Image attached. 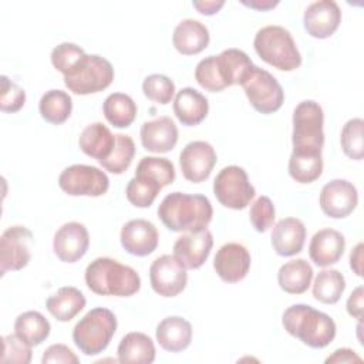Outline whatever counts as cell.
I'll return each mask as SVG.
<instances>
[{
	"label": "cell",
	"mask_w": 364,
	"mask_h": 364,
	"mask_svg": "<svg viewBox=\"0 0 364 364\" xmlns=\"http://www.w3.org/2000/svg\"><path fill=\"white\" fill-rule=\"evenodd\" d=\"M213 216L210 200L200 193L172 192L158 206V218L172 232L206 229Z\"/></svg>",
	"instance_id": "1"
},
{
	"label": "cell",
	"mask_w": 364,
	"mask_h": 364,
	"mask_svg": "<svg viewBox=\"0 0 364 364\" xmlns=\"http://www.w3.org/2000/svg\"><path fill=\"white\" fill-rule=\"evenodd\" d=\"M88 289L100 296L129 297L139 291L141 277L135 269L111 257H97L85 269Z\"/></svg>",
	"instance_id": "2"
},
{
	"label": "cell",
	"mask_w": 364,
	"mask_h": 364,
	"mask_svg": "<svg viewBox=\"0 0 364 364\" xmlns=\"http://www.w3.org/2000/svg\"><path fill=\"white\" fill-rule=\"evenodd\" d=\"M284 330L311 348H324L336 337L334 320L309 304H293L283 313Z\"/></svg>",
	"instance_id": "3"
},
{
	"label": "cell",
	"mask_w": 364,
	"mask_h": 364,
	"mask_svg": "<svg viewBox=\"0 0 364 364\" xmlns=\"http://www.w3.org/2000/svg\"><path fill=\"white\" fill-rule=\"evenodd\" d=\"M324 114L318 102L301 101L293 111L291 144L294 156H321L324 145Z\"/></svg>",
	"instance_id": "4"
},
{
	"label": "cell",
	"mask_w": 364,
	"mask_h": 364,
	"mask_svg": "<svg viewBox=\"0 0 364 364\" xmlns=\"http://www.w3.org/2000/svg\"><path fill=\"white\" fill-rule=\"evenodd\" d=\"M257 55L282 71H293L301 65V54L290 34L282 26L262 27L253 40Z\"/></svg>",
	"instance_id": "5"
},
{
	"label": "cell",
	"mask_w": 364,
	"mask_h": 364,
	"mask_svg": "<svg viewBox=\"0 0 364 364\" xmlns=\"http://www.w3.org/2000/svg\"><path fill=\"white\" fill-rule=\"evenodd\" d=\"M115 331V314L105 307H95L74 326L73 341L85 355H97L108 347Z\"/></svg>",
	"instance_id": "6"
},
{
	"label": "cell",
	"mask_w": 364,
	"mask_h": 364,
	"mask_svg": "<svg viewBox=\"0 0 364 364\" xmlns=\"http://www.w3.org/2000/svg\"><path fill=\"white\" fill-rule=\"evenodd\" d=\"M112 80V64L101 55L87 54L78 68L71 75L64 77V84L77 95H88L105 90Z\"/></svg>",
	"instance_id": "7"
},
{
	"label": "cell",
	"mask_w": 364,
	"mask_h": 364,
	"mask_svg": "<svg viewBox=\"0 0 364 364\" xmlns=\"http://www.w3.org/2000/svg\"><path fill=\"white\" fill-rule=\"evenodd\" d=\"M213 193L220 205L229 209H245L255 198V186L242 166H225L213 181Z\"/></svg>",
	"instance_id": "8"
},
{
	"label": "cell",
	"mask_w": 364,
	"mask_h": 364,
	"mask_svg": "<svg viewBox=\"0 0 364 364\" xmlns=\"http://www.w3.org/2000/svg\"><path fill=\"white\" fill-rule=\"evenodd\" d=\"M242 87L250 105L260 114H273L284 102V91L279 81L257 65L253 67Z\"/></svg>",
	"instance_id": "9"
},
{
	"label": "cell",
	"mask_w": 364,
	"mask_h": 364,
	"mask_svg": "<svg viewBox=\"0 0 364 364\" xmlns=\"http://www.w3.org/2000/svg\"><path fill=\"white\" fill-rule=\"evenodd\" d=\"M58 186L70 196H101L109 188L104 171L92 165L75 164L67 166L58 176Z\"/></svg>",
	"instance_id": "10"
},
{
	"label": "cell",
	"mask_w": 364,
	"mask_h": 364,
	"mask_svg": "<svg viewBox=\"0 0 364 364\" xmlns=\"http://www.w3.org/2000/svg\"><path fill=\"white\" fill-rule=\"evenodd\" d=\"M33 245L34 236L28 228L23 225L7 228L0 237V274L26 267L31 259Z\"/></svg>",
	"instance_id": "11"
},
{
	"label": "cell",
	"mask_w": 364,
	"mask_h": 364,
	"mask_svg": "<svg viewBox=\"0 0 364 364\" xmlns=\"http://www.w3.org/2000/svg\"><path fill=\"white\" fill-rule=\"evenodd\" d=\"M149 282L156 294L175 297L186 287V267L175 256L162 255L156 257L149 267Z\"/></svg>",
	"instance_id": "12"
},
{
	"label": "cell",
	"mask_w": 364,
	"mask_h": 364,
	"mask_svg": "<svg viewBox=\"0 0 364 364\" xmlns=\"http://www.w3.org/2000/svg\"><path fill=\"white\" fill-rule=\"evenodd\" d=\"M216 159V152L209 142L192 141L181 151L179 166L186 181L199 183L210 176Z\"/></svg>",
	"instance_id": "13"
},
{
	"label": "cell",
	"mask_w": 364,
	"mask_h": 364,
	"mask_svg": "<svg viewBox=\"0 0 364 364\" xmlns=\"http://www.w3.org/2000/svg\"><path fill=\"white\" fill-rule=\"evenodd\" d=\"M318 203L326 216L343 219L355 209L358 203V192L351 182L346 179H333L321 188Z\"/></svg>",
	"instance_id": "14"
},
{
	"label": "cell",
	"mask_w": 364,
	"mask_h": 364,
	"mask_svg": "<svg viewBox=\"0 0 364 364\" xmlns=\"http://www.w3.org/2000/svg\"><path fill=\"white\" fill-rule=\"evenodd\" d=\"M90 235L80 222H68L60 226L53 239L55 256L64 263L78 262L88 250Z\"/></svg>",
	"instance_id": "15"
},
{
	"label": "cell",
	"mask_w": 364,
	"mask_h": 364,
	"mask_svg": "<svg viewBox=\"0 0 364 364\" xmlns=\"http://www.w3.org/2000/svg\"><path fill=\"white\" fill-rule=\"evenodd\" d=\"M341 23V10L334 0H318L307 6L303 24L307 34L314 38L331 37Z\"/></svg>",
	"instance_id": "16"
},
{
	"label": "cell",
	"mask_w": 364,
	"mask_h": 364,
	"mask_svg": "<svg viewBox=\"0 0 364 364\" xmlns=\"http://www.w3.org/2000/svg\"><path fill=\"white\" fill-rule=\"evenodd\" d=\"M249 250L236 242L225 243L216 252L213 259V267L218 276L226 283H237L243 280L250 269Z\"/></svg>",
	"instance_id": "17"
},
{
	"label": "cell",
	"mask_w": 364,
	"mask_h": 364,
	"mask_svg": "<svg viewBox=\"0 0 364 364\" xmlns=\"http://www.w3.org/2000/svg\"><path fill=\"white\" fill-rule=\"evenodd\" d=\"M213 246V236L209 229L188 232L173 243V256L186 269H199L209 257Z\"/></svg>",
	"instance_id": "18"
},
{
	"label": "cell",
	"mask_w": 364,
	"mask_h": 364,
	"mask_svg": "<svg viewBox=\"0 0 364 364\" xmlns=\"http://www.w3.org/2000/svg\"><path fill=\"white\" fill-rule=\"evenodd\" d=\"M119 240L129 255L144 257L156 249L159 235L152 222L145 219H132L122 226Z\"/></svg>",
	"instance_id": "19"
},
{
	"label": "cell",
	"mask_w": 364,
	"mask_h": 364,
	"mask_svg": "<svg viewBox=\"0 0 364 364\" xmlns=\"http://www.w3.org/2000/svg\"><path fill=\"white\" fill-rule=\"evenodd\" d=\"M139 136L141 144L146 151L165 154L176 145L178 128L169 117H158L142 124Z\"/></svg>",
	"instance_id": "20"
},
{
	"label": "cell",
	"mask_w": 364,
	"mask_h": 364,
	"mask_svg": "<svg viewBox=\"0 0 364 364\" xmlns=\"http://www.w3.org/2000/svg\"><path fill=\"white\" fill-rule=\"evenodd\" d=\"M346 249L344 236L336 229H320L316 232L309 245V256L311 262L320 267L336 264Z\"/></svg>",
	"instance_id": "21"
},
{
	"label": "cell",
	"mask_w": 364,
	"mask_h": 364,
	"mask_svg": "<svg viewBox=\"0 0 364 364\" xmlns=\"http://www.w3.org/2000/svg\"><path fill=\"white\" fill-rule=\"evenodd\" d=\"M270 239L279 256H294L300 253L304 246L306 226L297 218H283L273 226Z\"/></svg>",
	"instance_id": "22"
},
{
	"label": "cell",
	"mask_w": 364,
	"mask_h": 364,
	"mask_svg": "<svg viewBox=\"0 0 364 364\" xmlns=\"http://www.w3.org/2000/svg\"><path fill=\"white\" fill-rule=\"evenodd\" d=\"M215 65L225 88L242 85L255 67L249 55L239 48H228L215 55Z\"/></svg>",
	"instance_id": "23"
},
{
	"label": "cell",
	"mask_w": 364,
	"mask_h": 364,
	"mask_svg": "<svg viewBox=\"0 0 364 364\" xmlns=\"http://www.w3.org/2000/svg\"><path fill=\"white\" fill-rule=\"evenodd\" d=\"M209 40L210 36L206 26L193 18L179 21L172 34L175 50L183 55L199 54L208 47Z\"/></svg>",
	"instance_id": "24"
},
{
	"label": "cell",
	"mask_w": 364,
	"mask_h": 364,
	"mask_svg": "<svg viewBox=\"0 0 364 364\" xmlns=\"http://www.w3.org/2000/svg\"><path fill=\"white\" fill-rule=\"evenodd\" d=\"M209 112L208 98L192 87L179 90L173 100V114L182 125L195 127L200 124Z\"/></svg>",
	"instance_id": "25"
},
{
	"label": "cell",
	"mask_w": 364,
	"mask_h": 364,
	"mask_svg": "<svg viewBox=\"0 0 364 364\" xmlns=\"http://www.w3.org/2000/svg\"><path fill=\"white\" fill-rule=\"evenodd\" d=\"M155 337L164 350L178 353L189 347L192 341V326L181 316H169L159 321Z\"/></svg>",
	"instance_id": "26"
},
{
	"label": "cell",
	"mask_w": 364,
	"mask_h": 364,
	"mask_svg": "<svg viewBox=\"0 0 364 364\" xmlns=\"http://www.w3.org/2000/svg\"><path fill=\"white\" fill-rule=\"evenodd\" d=\"M155 353L151 337L139 331L125 334L117 348L118 361L122 364H151L155 360Z\"/></svg>",
	"instance_id": "27"
},
{
	"label": "cell",
	"mask_w": 364,
	"mask_h": 364,
	"mask_svg": "<svg viewBox=\"0 0 364 364\" xmlns=\"http://www.w3.org/2000/svg\"><path fill=\"white\" fill-rule=\"evenodd\" d=\"M78 145L85 155L100 162L109 156L115 145V135L102 122H92L80 134Z\"/></svg>",
	"instance_id": "28"
},
{
	"label": "cell",
	"mask_w": 364,
	"mask_h": 364,
	"mask_svg": "<svg viewBox=\"0 0 364 364\" xmlns=\"http://www.w3.org/2000/svg\"><path fill=\"white\" fill-rule=\"evenodd\" d=\"M85 303L81 290L73 286H64L47 299L46 307L55 320L70 321L85 307Z\"/></svg>",
	"instance_id": "29"
},
{
	"label": "cell",
	"mask_w": 364,
	"mask_h": 364,
	"mask_svg": "<svg viewBox=\"0 0 364 364\" xmlns=\"http://www.w3.org/2000/svg\"><path fill=\"white\" fill-rule=\"evenodd\" d=\"M313 279V267L304 259H294L280 266L277 272V283L280 289L289 294L304 293Z\"/></svg>",
	"instance_id": "30"
},
{
	"label": "cell",
	"mask_w": 364,
	"mask_h": 364,
	"mask_svg": "<svg viewBox=\"0 0 364 364\" xmlns=\"http://www.w3.org/2000/svg\"><path fill=\"white\" fill-rule=\"evenodd\" d=\"M50 321L40 311H24L14 321V331L31 347L40 346L50 336Z\"/></svg>",
	"instance_id": "31"
},
{
	"label": "cell",
	"mask_w": 364,
	"mask_h": 364,
	"mask_svg": "<svg viewBox=\"0 0 364 364\" xmlns=\"http://www.w3.org/2000/svg\"><path fill=\"white\" fill-rule=\"evenodd\" d=\"M102 112L107 121L115 128H127L136 117V104L128 94L112 92L105 98Z\"/></svg>",
	"instance_id": "32"
},
{
	"label": "cell",
	"mask_w": 364,
	"mask_h": 364,
	"mask_svg": "<svg viewBox=\"0 0 364 364\" xmlns=\"http://www.w3.org/2000/svg\"><path fill=\"white\" fill-rule=\"evenodd\" d=\"M40 115L44 121L60 125L65 122L73 111V100L63 90H50L43 94L38 102Z\"/></svg>",
	"instance_id": "33"
},
{
	"label": "cell",
	"mask_w": 364,
	"mask_h": 364,
	"mask_svg": "<svg viewBox=\"0 0 364 364\" xmlns=\"http://www.w3.org/2000/svg\"><path fill=\"white\" fill-rule=\"evenodd\" d=\"M346 289L344 276L336 269H323L313 283V297L324 304H334Z\"/></svg>",
	"instance_id": "34"
},
{
	"label": "cell",
	"mask_w": 364,
	"mask_h": 364,
	"mask_svg": "<svg viewBox=\"0 0 364 364\" xmlns=\"http://www.w3.org/2000/svg\"><path fill=\"white\" fill-rule=\"evenodd\" d=\"M135 155V144L134 139L129 135L125 134H117L115 135V145L109 154L108 158L100 161V165L115 175L124 173Z\"/></svg>",
	"instance_id": "35"
},
{
	"label": "cell",
	"mask_w": 364,
	"mask_h": 364,
	"mask_svg": "<svg viewBox=\"0 0 364 364\" xmlns=\"http://www.w3.org/2000/svg\"><path fill=\"white\" fill-rule=\"evenodd\" d=\"M161 189L162 186L158 182L142 175H135L125 188V196L136 208H149Z\"/></svg>",
	"instance_id": "36"
},
{
	"label": "cell",
	"mask_w": 364,
	"mask_h": 364,
	"mask_svg": "<svg viewBox=\"0 0 364 364\" xmlns=\"http://www.w3.org/2000/svg\"><path fill=\"white\" fill-rule=\"evenodd\" d=\"M135 175L146 176L164 188L175 181V166L168 158L144 156L136 165Z\"/></svg>",
	"instance_id": "37"
},
{
	"label": "cell",
	"mask_w": 364,
	"mask_h": 364,
	"mask_svg": "<svg viewBox=\"0 0 364 364\" xmlns=\"http://www.w3.org/2000/svg\"><path fill=\"white\" fill-rule=\"evenodd\" d=\"M85 55V51L80 46L74 43H61L53 48L50 57L54 68L67 77L78 68Z\"/></svg>",
	"instance_id": "38"
},
{
	"label": "cell",
	"mask_w": 364,
	"mask_h": 364,
	"mask_svg": "<svg viewBox=\"0 0 364 364\" xmlns=\"http://www.w3.org/2000/svg\"><path fill=\"white\" fill-rule=\"evenodd\" d=\"M363 127L364 121L361 118H353L348 119L340 135V144L343 152L354 161H361L364 156V148H363Z\"/></svg>",
	"instance_id": "39"
},
{
	"label": "cell",
	"mask_w": 364,
	"mask_h": 364,
	"mask_svg": "<svg viewBox=\"0 0 364 364\" xmlns=\"http://www.w3.org/2000/svg\"><path fill=\"white\" fill-rule=\"evenodd\" d=\"M323 172V156H294L289 159V175L299 183H311Z\"/></svg>",
	"instance_id": "40"
},
{
	"label": "cell",
	"mask_w": 364,
	"mask_h": 364,
	"mask_svg": "<svg viewBox=\"0 0 364 364\" xmlns=\"http://www.w3.org/2000/svg\"><path fill=\"white\" fill-rule=\"evenodd\" d=\"M144 95L158 104H169L175 95L173 81L164 74H151L142 82Z\"/></svg>",
	"instance_id": "41"
},
{
	"label": "cell",
	"mask_w": 364,
	"mask_h": 364,
	"mask_svg": "<svg viewBox=\"0 0 364 364\" xmlns=\"http://www.w3.org/2000/svg\"><path fill=\"white\" fill-rule=\"evenodd\" d=\"M3 341V353L1 363H17V364H28L31 361V346L26 343L21 337L14 334H7L1 337Z\"/></svg>",
	"instance_id": "42"
},
{
	"label": "cell",
	"mask_w": 364,
	"mask_h": 364,
	"mask_svg": "<svg viewBox=\"0 0 364 364\" xmlns=\"http://www.w3.org/2000/svg\"><path fill=\"white\" fill-rule=\"evenodd\" d=\"M274 218H276L274 205L269 196L262 195L252 203L249 210V219L256 232L263 233L269 230L273 226Z\"/></svg>",
	"instance_id": "43"
},
{
	"label": "cell",
	"mask_w": 364,
	"mask_h": 364,
	"mask_svg": "<svg viewBox=\"0 0 364 364\" xmlns=\"http://www.w3.org/2000/svg\"><path fill=\"white\" fill-rule=\"evenodd\" d=\"M26 102V91L13 82L7 75H1L0 109L3 112H17Z\"/></svg>",
	"instance_id": "44"
},
{
	"label": "cell",
	"mask_w": 364,
	"mask_h": 364,
	"mask_svg": "<svg viewBox=\"0 0 364 364\" xmlns=\"http://www.w3.org/2000/svg\"><path fill=\"white\" fill-rule=\"evenodd\" d=\"M41 363H64V364H78V357L73 353L71 348H68L65 344H53L50 346L41 358Z\"/></svg>",
	"instance_id": "45"
},
{
	"label": "cell",
	"mask_w": 364,
	"mask_h": 364,
	"mask_svg": "<svg viewBox=\"0 0 364 364\" xmlns=\"http://www.w3.org/2000/svg\"><path fill=\"white\" fill-rule=\"evenodd\" d=\"M363 299H364V289H363V286H357L353 290V293L350 294L347 304H346L347 313L351 317L357 318L358 321H361V318H363Z\"/></svg>",
	"instance_id": "46"
},
{
	"label": "cell",
	"mask_w": 364,
	"mask_h": 364,
	"mask_svg": "<svg viewBox=\"0 0 364 364\" xmlns=\"http://www.w3.org/2000/svg\"><path fill=\"white\" fill-rule=\"evenodd\" d=\"M326 363H361V357L351 348H338L326 358Z\"/></svg>",
	"instance_id": "47"
},
{
	"label": "cell",
	"mask_w": 364,
	"mask_h": 364,
	"mask_svg": "<svg viewBox=\"0 0 364 364\" xmlns=\"http://www.w3.org/2000/svg\"><path fill=\"white\" fill-rule=\"evenodd\" d=\"M193 7L203 16H212V14H216L223 6H225V1L223 0H195L192 1Z\"/></svg>",
	"instance_id": "48"
},
{
	"label": "cell",
	"mask_w": 364,
	"mask_h": 364,
	"mask_svg": "<svg viewBox=\"0 0 364 364\" xmlns=\"http://www.w3.org/2000/svg\"><path fill=\"white\" fill-rule=\"evenodd\" d=\"M363 243H357V246L350 253V267L357 276L363 274Z\"/></svg>",
	"instance_id": "49"
},
{
	"label": "cell",
	"mask_w": 364,
	"mask_h": 364,
	"mask_svg": "<svg viewBox=\"0 0 364 364\" xmlns=\"http://www.w3.org/2000/svg\"><path fill=\"white\" fill-rule=\"evenodd\" d=\"M240 3L246 7H250V9H255V10H259V11H266V10L274 9L279 4L277 0H274V1L273 0H250V1L242 0Z\"/></svg>",
	"instance_id": "50"
}]
</instances>
